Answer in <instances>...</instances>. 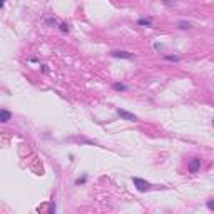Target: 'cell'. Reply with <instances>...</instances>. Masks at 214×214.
Segmentation results:
<instances>
[{
  "instance_id": "cell-1",
  "label": "cell",
  "mask_w": 214,
  "mask_h": 214,
  "mask_svg": "<svg viewBox=\"0 0 214 214\" xmlns=\"http://www.w3.org/2000/svg\"><path fill=\"white\" fill-rule=\"evenodd\" d=\"M132 182H134V186L137 187L139 193H146V191H149V189H151V184H149L147 181L141 179V177H132Z\"/></svg>"
},
{
  "instance_id": "cell-2",
  "label": "cell",
  "mask_w": 214,
  "mask_h": 214,
  "mask_svg": "<svg viewBox=\"0 0 214 214\" xmlns=\"http://www.w3.org/2000/svg\"><path fill=\"white\" fill-rule=\"evenodd\" d=\"M117 114L121 116V119H124V121H129V122H136V121H137V116H136V114L127 112V110L121 109V107L117 109Z\"/></svg>"
},
{
  "instance_id": "cell-3",
  "label": "cell",
  "mask_w": 214,
  "mask_h": 214,
  "mask_svg": "<svg viewBox=\"0 0 214 214\" xmlns=\"http://www.w3.org/2000/svg\"><path fill=\"white\" fill-rule=\"evenodd\" d=\"M110 55L116 57V59H127V60L134 59V55L130 54V52H126V50H112L110 52Z\"/></svg>"
},
{
  "instance_id": "cell-4",
  "label": "cell",
  "mask_w": 214,
  "mask_h": 214,
  "mask_svg": "<svg viewBox=\"0 0 214 214\" xmlns=\"http://www.w3.org/2000/svg\"><path fill=\"white\" fill-rule=\"evenodd\" d=\"M199 167H201V159L199 157H194V159L189 161V171L193 172V174H196L199 171Z\"/></svg>"
},
{
  "instance_id": "cell-5",
  "label": "cell",
  "mask_w": 214,
  "mask_h": 214,
  "mask_svg": "<svg viewBox=\"0 0 214 214\" xmlns=\"http://www.w3.org/2000/svg\"><path fill=\"white\" fill-rule=\"evenodd\" d=\"M12 119V112L7 109H0V124H4V122H9Z\"/></svg>"
},
{
  "instance_id": "cell-6",
  "label": "cell",
  "mask_w": 214,
  "mask_h": 214,
  "mask_svg": "<svg viewBox=\"0 0 214 214\" xmlns=\"http://www.w3.org/2000/svg\"><path fill=\"white\" fill-rule=\"evenodd\" d=\"M137 24H139V25H144V27H151L152 25V22L149 20V19H139Z\"/></svg>"
},
{
  "instance_id": "cell-7",
  "label": "cell",
  "mask_w": 214,
  "mask_h": 214,
  "mask_svg": "<svg viewBox=\"0 0 214 214\" xmlns=\"http://www.w3.org/2000/svg\"><path fill=\"white\" fill-rule=\"evenodd\" d=\"M164 59H166V60H171V62H177L181 57H177V55H164Z\"/></svg>"
},
{
  "instance_id": "cell-8",
  "label": "cell",
  "mask_w": 214,
  "mask_h": 214,
  "mask_svg": "<svg viewBox=\"0 0 214 214\" xmlns=\"http://www.w3.org/2000/svg\"><path fill=\"white\" fill-rule=\"evenodd\" d=\"M112 87L116 89V90H127V85H124V84H119V82H117V84H114Z\"/></svg>"
},
{
  "instance_id": "cell-9",
  "label": "cell",
  "mask_w": 214,
  "mask_h": 214,
  "mask_svg": "<svg viewBox=\"0 0 214 214\" xmlns=\"http://www.w3.org/2000/svg\"><path fill=\"white\" fill-rule=\"evenodd\" d=\"M189 27H191L189 22H179V29H189Z\"/></svg>"
},
{
  "instance_id": "cell-10",
  "label": "cell",
  "mask_w": 214,
  "mask_h": 214,
  "mask_svg": "<svg viewBox=\"0 0 214 214\" xmlns=\"http://www.w3.org/2000/svg\"><path fill=\"white\" fill-rule=\"evenodd\" d=\"M85 181H87V176H84V177H79V179H76V184H84Z\"/></svg>"
},
{
  "instance_id": "cell-11",
  "label": "cell",
  "mask_w": 214,
  "mask_h": 214,
  "mask_svg": "<svg viewBox=\"0 0 214 214\" xmlns=\"http://www.w3.org/2000/svg\"><path fill=\"white\" fill-rule=\"evenodd\" d=\"M60 30L62 32H69V25L67 24H60Z\"/></svg>"
},
{
  "instance_id": "cell-12",
  "label": "cell",
  "mask_w": 214,
  "mask_h": 214,
  "mask_svg": "<svg viewBox=\"0 0 214 214\" xmlns=\"http://www.w3.org/2000/svg\"><path fill=\"white\" fill-rule=\"evenodd\" d=\"M207 207H209L211 211H214V202L213 201H207Z\"/></svg>"
},
{
  "instance_id": "cell-13",
  "label": "cell",
  "mask_w": 214,
  "mask_h": 214,
  "mask_svg": "<svg viewBox=\"0 0 214 214\" xmlns=\"http://www.w3.org/2000/svg\"><path fill=\"white\" fill-rule=\"evenodd\" d=\"M4 5H5V0H0V9H2Z\"/></svg>"
}]
</instances>
